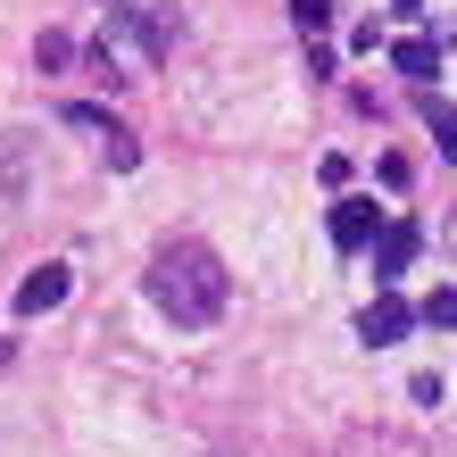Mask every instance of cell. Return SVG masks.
Masks as SVG:
<instances>
[{"label": "cell", "instance_id": "obj_1", "mask_svg": "<svg viewBox=\"0 0 457 457\" xmlns=\"http://www.w3.org/2000/svg\"><path fill=\"white\" fill-rule=\"evenodd\" d=\"M142 291H150V308L167 316V325H183V333L217 325V316L233 308V275H225V258L208 250V241H158L150 266H142Z\"/></svg>", "mask_w": 457, "mask_h": 457}, {"label": "cell", "instance_id": "obj_2", "mask_svg": "<svg viewBox=\"0 0 457 457\" xmlns=\"http://www.w3.org/2000/svg\"><path fill=\"white\" fill-rule=\"evenodd\" d=\"M167 42H175V17L125 9V0H109V9H100V59H109L117 75H150L158 59H167Z\"/></svg>", "mask_w": 457, "mask_h": 457}, {"label": "cell", "instance_id": "obj_3", "mask_svg": "<svg viewBox=\"0 0 457 457\" xmlns=\"http://www.w3.org/2000/svg\"><path fill=\"white\" fill-rule=\"evenodd\" d=\"M67 125L75 133H100V158H109V167L117 175H133V167H142V142H133V133L109 117V109H92V100H75V109H67Z\"/></svg>", "mask_w": 457, "mask_h": 457}, {"label": "cell", "instance_id": "obj_4", "mask_svg": "<svg viewBox=\"0 0 457 457\" xmlns=\"http://www.w3.org/2000/svg\"><path fill=\"white\" fill-rule=\"evenodd\" d=\"M424 325V308H408V300H391V291H374V308L358 316V341L366 349H391V341H408Z\"/></svg>", "mask_w": 457, "mask_h": 457}, {"label": "cell", "instance_id": "obj_5", "mask_svg": "<svg viewBox=\"0 0 457 457\" xmlns=\"http://www.w3.org/2000/svg\"><path fill=\"white\" fill-rule=\"evenodd\" d=\"M416 241H424V233H416V217H391L383 233H374V283H383V291L416 266Z\"/></svg>", "mask_w": 457, "mask_h": 457}, {"label": "cell", "instance_id": "obj_6", "mask_svg": "<svg viewBox=\"0 0 457 457\" xmlns=\"http://www.w3.org/2000/svg\"><path fill=\"white\" fill-rule=\"evenodd\" d=\"M374 233H383V208L374 200H333V241L341 250H366Z\"/></svg>", "mask_w": 457, "mask_h": 457}, {"label": "cell", "instance_id": "obj_7", "mask_svg": "<svg viewBox=\"0 0 457 457\" xmlns=\"http://www.w3.org/2000/svg\"><path fill=\"white\" fill-rule=\"evenodd\" d=\"M67 300V266H34V275L17 283V316H50Z\"/></svg>", "mask_w": 457, "mask_h": 457}, {"label": "cell", "instance_id": "obj_8", "mask_svg": "<svg viewBox=\"0 0 457 457\" xmlns=\"http://www.w3.org/2000/svg\"><path fill=\"white\" fill-rule=\"evenodd\" d=\"M441 42H449V34H408V42H391V67H399V75H416V84H424V75L441 67Z\"/></svg>", "mask_w": 457, "mask_h": 457}, {"label": "cell", "instance_id": "obj_9", "mask_svg": "<svg viewBox=\"0 0 457 457\" xmlns=\"http://www.w3.org/2000/svg\"><path fill=\"white\" fill-rule=\"evenodd\" d=\"M424 125H433L441 158H457V109H449V100H433V92H424Z\"/></svg>", "mask_w": 457, "mask_h": 457}, {"label": "cell", "instance_id": "obj_10", "mask_svg": "<svg viewBox=\"0 0 457 457\" xmlns=\"http://www.w3.org/2000/svg\"><path fill=\"white\" fill-rule=\"evenodd\" d=\"M291 25H300V34H325V25H333V0H291Z\"/></svg>", "mask_w": 457, "mask_h": 457}, {"label": "cell", "instance_id": "obj_11", "mask_svg": "<svg viewBox=\"0 0 457 457\" xmlns=\"http://www.w3.org/2000/svg\"><path fill=\"white\" fill-rule=\"evenodd\" d=\"M424 325H449L457 333V291H433V300H424Z\"/></svg>", "mask_w": 457, "mask_h": 457}, {"label": "cell", "instance_id": "obj_12", "mask_svg": "<svg viewBox=\"0 0 457 457\" xmlns=\"http://www.w3.org/2000/svg\"><path fill=\"white\" fill-rule=\"evenodd\" d=\"M34 59H42V67H67V59H75V42H67V34H42V42H34Z\"/></svg>", "mask_w": 457, "mask_h": 457}, {"label": "cell", "instance_id": "obj_13", "mask_svg": "<svg viewBox=\"0 0 457 457\" xmlns=\"http://www.w3.org/2000/svg\"><path fill=\"white\" fill-rule=\"evenodd\" d=\"M0 366H9V341H0Z\"/></svg>", "mask_w": 457, "mask_h": 457}]
</instances>
